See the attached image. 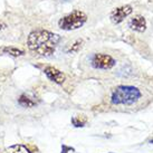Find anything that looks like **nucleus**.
I'll list each match as a JSON object with an SVG mask.
<instances>
[{
	"label": "nucleus",
	"instance_id": "obj_10",
	"mask_svg": "<svg viewBox=\"0 0 153 153\" xmlns=\"http://www.w3.org/2000/svg\"><path fill=\"white\" fill-rule=\"evenodd\" d=\"M72 123L74 126H76V128H82V126H84L86 123V119L84 120H81L79 116H75V117H73L72 119Z\"/></svg>",
	"mask_w": 153,
	"mask_h": 153
},
{
	"label": "nucleus",
	"instance_id": "obj_7",
	"mask_svg": "<svg viewBox=\"0 0 153 153\" xmlns=\"http://www.w3.org/2000/svg\"><path fill=\"white\" fill-rule=\"evenodd\" d=\"M130 28L135 31H139V33H143L146 29V20L143 16H134V17L131 19V22L128 24Z\"/></svg>",
	"mask_w": 153,
	"mask_h": 153
},
{
	"label": "nucleus",
	"instance_id": "obj_11",
	"mask_svg": "<svg viewBox=\"0 0 153 153\" xmlns=\"http://www.w3.org/2000/svg\"><path fill=\"white\" fill-rule=\"evenodd\" d=\"M13 153H31L29 149H27L25 145H22V144L15 145V146H13Z\"/></svg>",
	"mask_w": 153,
	"mask_h": 153
},
{
	"label": "nucleus",
	"instance_id": "obj_4",
	"mask_svg": "<svg viewBox=\"0 0 153 153\" xmlns=\"http://www.w3.org/2000/svg\"><path fill=\"white\" fill-rule=\"evenodd\" d=\"M92 66L96 69H111L115 66V59L106 54H94L92 57Z\"/></svg>",
	"mask_w": 153,
	"mask_h": 153
},
{
	"label": "nucleus",
	"instance_id": "obj_6",
	"mask_svg": "<svg viewBox=\"0 0 153 153\" xmlns=\"http://www.w3.org/2000/svg\"><path fill=\"white\" fill-rule=\"evenodd\" d=\"M44 73L46 74V76L51 79V82H54L56 84H63L66 79L65 74L63 72H60L59 69L53 67V66H47L44 69Z\"/></svg>",
	"mask_w": 153,
	"mask_h": 153
},
{
	"label": "nucleus",
	"instance_id": "obj_3",
	"mask_svg": "<svg viewBox=\"0 0 153 153\" xmlns=\"http://www.w3.org/2000/svg\"><path fill=\"white\" fill-rule=\"evenodd\" d=\"M87 22V16L82 10H74L72 13H67L66 16L60 18L58 22V26L60 29L71 31V30L79 29L81 27L85 25Z\"/></svg>",
	"mask_w": 153,
	"mask_h": 153
},
{
	"label": "nucleus",
	"instance_id": "obj_13",
	"mask_svg": "<svg viewBox=\"0 0 153 153\" xmlns=\"http://www.w3.org/2000/svg\"><path fill=\"white\" fill-rule=\"evenodd\" d=\"M6 27H7V25H6L4 22H0V31H1V30H4Z\"/></svg>",
	"mask_w": 153,
	"mask_h": 153
},
{
	"label": "nucleus",
	"instance_id": "obj_5",
	"mask_svg": "<svg viewBox=\"0 0 153 153\" xmlns=\"http://www.w3.org/2000/svg\"><path fill=\"white\" fill-rule=\"evenodd\" d=\"M132 11H133V8L130 4H124V6H121L119 8H115L110 15L111 22L115 25L121 24L125 18L131 15Z\"/></svg>",
	"mask_w": 153,
	"mask_h": 153
},
{
	"label": "nucleus",
	"instance_id": "obj_9",
	"mask_svg": "<svg viewBox=\"0 0 153 153\" xmlns=\"http://www.w3.org/2000/svg\"><path fill=\"white\" fill-rule=\"evenodd\" d=\"M2 51L4 54H8V55L13 56V57H19V56H22L25 54V51L22 49H18L16 47H4Z\"/></svg>",
	"mask_w": 153,
	"mask_h": 153
},
{
	"label": "nucleus",
	"instance_id": "obj_12",
	"mask_svg": "<svg viewBox=\"0 0 153 153\" xmlns=\"http://www.w3.org/2000/svg\"><path fill=\"white\" fill-rule=\"evenodd\" d=\"M82 45H83V40H76L72 46L69 47V49H68L67 51L68 53H75V51H78V49L82 48Z\"/></svg>",
	"mask_w": 153,
	"mask_h": 153
},
{
	"label": "nucleus",
	"instance_id": "obj_1",
	"mask_svg": "<svg viewBox=\"0 0 153 153\" xmlns=\"http://www.w3.org/2000/svg\"><path fill=\"white\" fill-rule=\"evenodd\" d=\"M60 42V36L49 30L36 29L33 30L27 38V46L29 51L40 56H51L55 53Z\"/></svg>",
	"mask_w": 153,
	"mask_h": 153
},
{
	"label": "nucleus",
	"instance_id": "obj_8",
	"mask_svg": "<svg viewBox=\"0 0 153 153\" xmlns=\"http://www.w3.org/2000/svg\"><path fill=\"white\" fill-rule=\"evenodd\" d=\"M18 103L19 105L22 107H27V108H31L35 107L36 105H38V100L37 97H35L31 94H22L19 98H18Z\"/></svg>",
	"mask_w": 153,
	"mask_h": 153
},
{
	"label": "nucleus",
	"instance_id": "obj_14",
	"mask_svg": "<svg viewBox=\"0 0 153 153\" xmlns=\"http://www.w3.org/2000/svg\"><path fill=\"white\" fill-rule=\"evenodd\" d=\"M150 143H153V140H151V141H150Z\"/></svg>",
	"mask_w": 153,
	"mask_h": 153
},
{
	"label": "nucleus",
	"instance_id": "obj_2",
	"mask_svg": "<svg viewBox=\"0 0 153 153\" xmlns=\"http://www.w3.org/2000/svg\"><path fill=\"white\" fill-rule=\"evenodd\" d=\"M140 89L134 86H117L112 92L111 101L114 105H132L141 98Z\"/></svg>",
	"mask_w": 153,
	"mask_h": 153
}]
</instances>
